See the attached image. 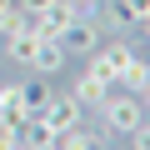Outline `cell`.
<instances>
[{
    "instance_id": "cell-18",
    "label": "cell",
    "mask_w": 150,
    "mask_h": 150,
    "mask_svg": "<svg viewBox=\"0 0 150 150\" xmlns=\"http://www.w3.org/2000/svg\"><path fill=\"white\" fill-rule=\"evenodd\" d=\"M140 105H145V115H150V85H145V90H140Z\"/></svg>"
},
{
    "instance_id": "cell-1",
    "label": "cell",
    "mask_w": 150,
    "mask_h": 150,
    "mask_svg": "<svg viewBox=\"0 0 150 150\" xmlns=\"http://www.w3.org/2000/svg\"><path fill=\"white\" fill-rule=\"evenodd\" d=\"M95 115L105 120V130L110 135H130L140 120H145V105H140V95H130V90H105V100L95 105Z\"/></svg>"
},
{
    "instance_id": "cell-10",
    "label": "cell",
    "mask_w": 150,
    "mask_h": 150,
    "mask_svg": "<svg viewBox=\"0 0 150 150\" xmlns=\"http://www.w3.org/2000/svg\"><path fill=\"white\" fill-rule=\"evenodd\" d=\"M65 60H70V55H65V45H60V40H40V50H35V65H30V70H40V75H55Z\"/></svg>"
},
{
    "instance_id": "cell-9",
    "label": "cell",
    "mask_w": 150,
    "mask_h": 150,
    "mask_svg": "<svg viewBox=\"0 0 150 150\" xmlns=\"http://www.w3.org/2000/svg\"><path fill=\"white\" fill-rule=\"evenodd\" d=\"M55 150H105V140H100V135H90V130H85V120H80V125H70V130H60V135H55Z\"/></svg>"
},
{
    "instance_id": "cell-17",
    "label": "cell",
    "mask_w": 150,
    "mask_h": 150,
    "mask_svg": "<svg viewBox=\"0 0 150 150\" xmlns=\"http://www.w3.org/2000/svg\"><path fill=\"white\" fill-rule=\"evenodd\" d=\"M10 10H15V0H0V20H5V15H10Z\"/></svg>"
},
{
    "instance_id": "cell-12",
    "label": "cell",
    "mask_w": 150,
    "mask_h": 150,
    "mask_svg": "<svg viewBox=\"0 0 150 150\" xmlns=\"http://www.w3.org/2000/svg\"><path fill=\"white\" fill-rule=\"evenodd\" d=\"M120 85H125L130 95H140V90L150 85V55H145V60H140V55H130V65L120 70Z\"/></svg>"
},
{
    "instance_id": "cell-5",
    "label": "cell",
    "mask_w": 150,
    "mask_h": 150,
    "mask_svg": "<svg viewBox=\"0 0 150 150\" xmlns=\"http://www.w3.org/2000/svg\"><path fill=\"white\" fill-rule=\"evenodd\" d=\"M70 20H75V10H70V0H50V5H45V10H40V15L30 20V25H35V35H40V40H60Z\"/></svg>"
},
{
    "instance_id": "cell-20",
    "label": "cell",
    "mask_w": 150,
    "mask_h": 150,
    "mask_svg": "<svg viewBox=\"0 0 150 150\" xmlns=\"http://www.w3.org/2000/svg\"><path fill=\"white\" fill-rule=\"evenodd\" d=\"M140 30H145V40H150V20H145V25H140Z\"/></svg>"
},
{
    "instance_id": "cell-7",
    "label": "cell",
    "mask_w": 150,
    "mask_h": 150,
    "mask_svg": "<svg viewBox=\"0 0 150 150\" xmlns=\"http://www.w3.org/2000/svg\"><path fill=\"white\" fill-rule=\"evenodd\" d=\"M35 50H40V35H35V25H20V30H10V35H5V55H10V60H20V65H35Z\"/></svg>"
},
{
    "instance_id": "cell-13",
    "label": "cell",
    "mask_w": 150,
    "mask_h": 150,
    "mask_svg": "<svg viewBox=\"0 0 150 150\" xmlns=\"http://www.w3.org/2000/svg\"><path fill=\"white\" fill-rule=\"evenodd\" d=\"M120 15H125L130 25H145V20H150V0H120Z\"/></svg>"
},
{
    "instance_id": "cell-6",
    "label": "cell",
    "mask_w": 150,
    "mask_h": 150,
    "mask_svg": "<svg viewBox=\"0 0 150 150\" xmlns=\"http://www.w3.org/2000/svg\"><path fill=\"white\" fill-rule=\"evenodd\" d=\"M30 120V105H25V85H5L0 90V125H25Z\"/></svg>"
},
{
    "instance_id": "cell-14",
    "label": "cell",
    "mask_w": 150,
    "mask_h": 150,
    "mask_svg": "<svg viewBox=\"0 0 150 150\" xmlns=\"http://www.w3.org/2000/svg\"><path fill=\"white\" fill-rule=\"evenodd\" d=\"M125 140H130V150H150V115H145V120H140Z\"/></svg>"
},
{
    "instance_id": "cell-11",
    "label": "cell",
    "mask_w": 150,
    "mask_h": 150,
    "mask_svg": "<svg viewBox=\"0 0 150 150\" xmlns=\"http://www.w3.org/2000/svg\"><path fill=\"white\" fill-rule=\"evenodd\" d=\"M20 140H25L30 150H55V130H50L40 115H30V120L20 125Z\"/></svg>"
},
{
    "instance_id": "cell-4",
    "label": "cell",
    "mask_w": 150,
    "mask_h": 150,
    "mask_svg": "<svg viewBox=\"0 0 150 150\" xmlns=\"http://www.w3.org/2000/svg\"><path fill=\"white\" fill-rule=\"evenodd\" d=\"M60 45H65V55H95L100 50V20H70L65 25V35H60Z\"/></svg>"
},
{
    "instance_id": "cell-15",
    "label": "cell",
    "mask_w": 150,
    "mask_h": 150,
    "mask_svg": "<svg viewBox=\"0 0 150 150\" xmlns=\"http://www.w3.org/2000/svg\"><path fill=\"white\" fill-rule=\"evenodd\" d=\"M50 100V90L45 85H25V105H30V115H40V105Z\"/></svg>"
},
{
    "instance_id": "cell-2",
    "label": "cell",
    "mask_w": 150,
    "mask_h": 150,
    "mask_svg": "<svg viewBox=\"0 0 150 150\" xmlns=\"http://www.w3.org/2000/svg\"><path fill=\"white\" fill-rule=\"evenodd\" d=\"M40 120H45V125L60 135V130H70V125H80V120H85V105L65 90V95H50V100L40 105Z\"/></svg>"
},
{
    "instance_id": "cell-19",
    "label": "cell",
    "mask_w": 150,
    "mask_h": 150,
    "mask_svg": "<svg viewBox=\"0 0 150 150\" xmlns=\"http://www.w3.org/2000/svg\"><path fill=\"white\" fill-rule=\"evenodd\" d=\"M10 150H30V145H25V140H15V145H10Z\"/></svg>"
},
{
    "instance_id": "cell-8",
    "label": "cell",
    "mask_w": 150,
    "mask_h": 150,
    "mask_svg": "<svg viewBox=\"0 0 150 150\" xmlns=\"http://www.w3.org/2000/svg\"><path fill=\"white\" fill-rule=\"evenodd\" d=\"M105 90H110V85L100 80V75H90V70H80V75H75V85H70V95L80 100L85 110H95V105L105 100Z\"/></svg>"
},
{
    "instance_id": "cell-3",
    "label": "cell",
    "mask_w": 150,
    "mask_h": 150,
    "mask_svg": "<svg viewBox=\"0 0 150 150\" xmlns=\"http://www.w3.org/2000/svg\"><path fill=\"white\" fill-rule=\"evenodd\" d=\"M130 55H135V50H130L125 40H115V45H105V50H95L85 70H90V75H100L105 85H120V70L130 65Z\"/></svg>"
},
{
    "instance_id": "cell-16",
    "label": "cell",
    "mask_w": 150,
    "mask_h": 150,
    "mask_svg": "<svg viewBox=\"0 0 150 150\" xmlns=\"http://www.w3.org/2000/svg\"><path fill=\"white\" fill-rule=\"evenodd\" d=\"M45 5H50V0H15V10H25V15H30V20H35V15H40V10H45Z\"/></svg>"
}]
</instances>
